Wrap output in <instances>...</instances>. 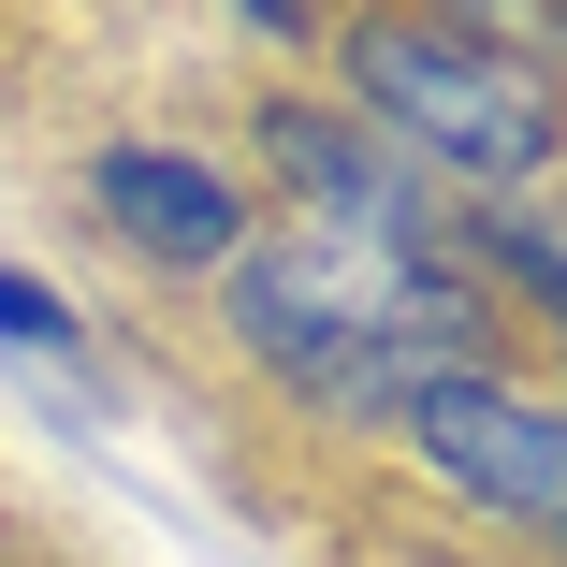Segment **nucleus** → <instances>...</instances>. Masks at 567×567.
<instances>
[{"label": "nucleus", "mask_w": 567, "mask_h": 567, "mask_svg": "<svg viewBox=\"0 0 567 567\" xmlns=\"http://www.w3.org/2000/svg\"><path fill=\"white\" fill-rule=\"evenodd\" d=\"M234 334L320 422H408L451 379H495V306L451 248H379L320 218H277L234 248Z\"/></svg>", "instance_id": "nucleus-1"}, {"label": "nucleus", "mask_w": 567, "mask_h": 567, "mask_svg": "<svg viewBox=\"0 0 567 567\" xmlns=\"http://www.w3.org/2000/svg\"><path fill=\"white\" fill-rule=\"evenodd\" d=\"M350 87H364V132H379L422 189H451V204L524 189V175L553 161V87L509 73V59H481L466 30L379 16V30H350Z\"/></svg>", "instance_id": "nucleus-2"}, {"label": "nucleus", "mask_w": 567, "mask_h": 567, "mask_svg": "<svg viewBox=\"0 0 567 567\" xmlns=\"http://www.w3.org/2000/svg\"><path fill=\"white\" fill-rule=\"evenodd\" d=\"M408 451H422L451 495L509 509V524H553V509H567V422H553L538 393H509V379L422 393V408H408Z\"/></svg>", "instance_id": "nucleus-3"}, {"label": "nucleus", "mask_w": 567, "mask_h": 567, "mask_svg": "<svg viewBox=\"0 0 567 567\" xmlns=\"http://www.w3.org/2000/svg\"><path fill=\"white\" fill-rule=\"evenodd\" d=\"M262 161L306 189L320 234H379V248H436L451 234V189H422L364 117H334V102H277V117H262Z\"/></svg>", "instance_id": "nucleus-4"}, {"label": "nucleus", "mask_w": 567, "mask_h": 567, "mask_svg": "<svg viewBox=\"0 0 567 567\" xmlns=\"http://www.w3.org/2000/svg\"><path fill=\"white\" fill-rule=\"evenodd\" d=\"M87 204H102V234L146 248V262H234L248 248V204L218 161H175V146H102L87 161Z\"/></svg>", "instance_id": "nucleus-5"}, {"label": "nucleus", "mask_w": 567, "mask_h": 567, "mask_svg": "<svg viewBox=\"0 0 567 567\" xmlns=\"http://www.w3.org/2000/svg\"><path fill=\"white\" fill-rule=\"evenodd\" d=\"M0 350H30V364H73L87 334H73V306H59L44 277H16V262H0Z\"/></svg>", "instance_id": "nucleus-6"}]
</instances>
